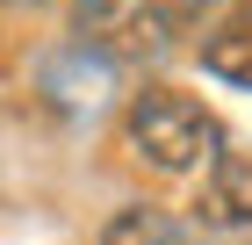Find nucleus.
Returning a JSON list of instances; mask_svg holds the SVG:
<instances>
[{
	"mask_svg": "<svg viewBox=\"0 0 252 245\" xmlns=\"http://www.w3.org/2000/svg\"><path fill=\"white\" fill-rule=\"evenodd\" d=\"M94 245H202V224H188L173 209H152V202H130L101 224Z\"/></svg>",
	"mask_w": 252,
	"mask_h": 245,
	"instance_id": "obj_5",
	"label": "nucleus"
},
{
	"mask_svg": "<svg viewBox=\"0 0 252 245\" xmlns=\"http://www.w3.org/2000/svg\"><path fill=\"white\" fill-rule=\"evenodd\" d=\"M116 130H123V151H130L144 173H158V180H202V173L216 166V151L231 144L223 123H216L194 94H180V87H137V94L123 101Z\"/></svg>",
	"mask_w": 252,
	"mask_h": 245,
	"instance_id": "obj_1",
	"label": "nucleus"
},
{
	"mask_svg": "<svg viewBox=\"0 0 252 245\" xmlns=\"http://www.w3.org/2000/svg\"><path fill=\"white\" fill-rule=\"evenodd\" d=\"M194 58H202V72H209V79H223V87L252 94V0H231V7L202 29Z\"/></svg>",
	"mask_w": 252,
	"mask_h": 245,
	"instance_id": "obj_4",
	"label": "nucleus"
},
{
	"mask_svg": "<svg viewBox=\"0 0 252 245\" xmlns=\"http://www.w3.org/2000/svg\"><path fill=\"white\" fill-rule=\"evenodd\" d=\"M65 43L108 72H158L188 43L180 0H65Z\"/></svg>",
	"mask_w": 252,
	"mask_h": 245,
	"instance_id": "obj_2",
	"label": "nucleus"
},
{
	"mask_svg": "<svg viewBox=\"0 0 252 245\" xmlns=\"http://www.w3.org/2000/svg\"><path fill=\"white\" fill-rule=\"evenodd\" d=\"M194 224L202 231H252V144L216 151V166L202 173V195H194Z\"/></svg>",
	"mask_w": 252,
	"mask_h": 245,
	"instance_id": "obj_3",
	"label": "nucleus"
}]
</instances>
